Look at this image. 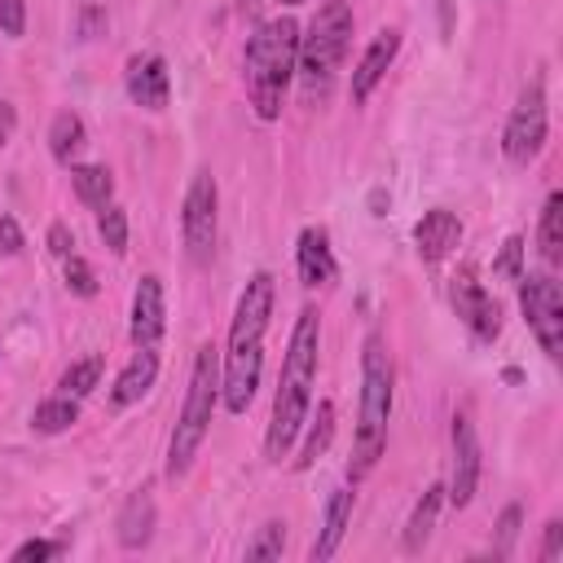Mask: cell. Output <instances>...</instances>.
<instances>
[{"instance_id":"cell-6","label":"cell","mask_w":563,"mask_h":563,"mask_svg":"<svg viewBox=\"0 0 563 563\" xmlns=\"http://www.w3.org/2000/svg\"><path fill=\"white\" fill-rule=\"evenodd\" d=\"M546 146V88L541 79H533L519 97V106L511 110V124H506V137H502V150L515 168H528Z\"/></svg>"},{"instance_id":"cell-27","label":"cell","mask_w":563,"mask_h":563,"mask_svg":"<svg viewBox=\"0 0 563 563\" xmlns=\"http://www.w3.org/2000/svg\"><path fill=\"white\" fill-rule=\"evenodd\" d=\"M101 379V357H88V362H75L66 375H62V392L66 396H88Z\"/></svg>"},{"instance_id":"cell-16","label":"cell","mask_w":563,"mask_h":563,"mask_svg":"<svg viewBox=\"0 0 563 563\" xmlns=\"http://www.w3.org/2000/svg\"><path fill=\"white\" fill-rule=\"evenodd\" d=\"M396 49H401V36H396V32H383V36L366 49L362 66L353 71V101H366V97L375 93V84H379V79L388 75V66H392Z\"/></svg>"},{"instance_id":"cell-34","label":"cell","mask_w":563,"mask_h":563,"mask_svg":"<svg viewBox=\"0 0 563 563\" xmlns=\"http://www.w3.org/2000/svg\"><path fill=\"white\" fill-rule=\"evenodd\" d=\"M0 252H5V256H19L23 252V230H19L14 216H0Z\"/></svg>"},{"instance_id":"cell-25","label":"cell","mask_w":563,"mask_h":563,"mask_svg":"<svg viewBox=\"0 0 563 563\" xmlns=\"http://www.w3.org/2000/svg\"><path fill=\"white\" fill-rule=\"evenodd\" d=\"M330 436H334V405L321 401V405H317V423H313V431H308V440H304V454L295 458V467H313V463L326 454Z\"/></svg>"},{"instance_id":"cell-8","label":"cell","mask_w":563,"mask_h":563,"mask_svg":"<svg viewBox=\"0 0 563 563\" xmlns=\"http://www.w3.org/2000/svg\"><path fill=\"white\" fill-rule=\"evenodd\" d=\"M181 230H185L189 260L194 265L211 260V247H216V181H211V172L194 176V185L185 194V211H181Z\"/></svg>"},{"instance_id":"cell-39","label":"cell","mask_w":563,"mask_h":563,"mask_svg":"<svg viewBox=\"0 0 563 563\" xmlns=\"http://www.w3.org/2000/svg\"><path fill=\"white\" fill-rule=\"evenodd\" d=\"M256 5H260V0H238V10H243V14H252Z\"/></svg>"},{"instance_id":"cell-28","label":"cell","mask_w":563,"mask_h":563,"mask_svg":"<svg viewBox=\"0 0 563 563\" xmlns=\"http://www.w3.org/2000/svg\"><path fill=\"white\" fill-rule=\"evenodd\" d=\"M97 230H101V243H106L110 252H115V256H124V252H128V216H124L120 207H106Z\"/></svg>"},{"instance_id":"cell-40","label":"cell","mask_w":563,"mask_h":563,"mask_svg":"<svg viewBox=\"0 0 563 563\" xmlns=\"http://www.w3.org/2000/svg\"><path fill=\"white\" fill-rule=\"evenodd\" d=\"M282 5H304V0H282Z\"/></svg>"},{"instance_id":"cell-29","label":"cell","mask_w":563,"mask_h":563,"mask_svg":"<svg viewBox=\"0 0 563 563\" xmlns=\"http://www.w3.org/2000/svg\"><path fill=\"white\" fill-rule=\"evenodd\" d=\"M493 273L506 278V282H519L524 278V238H506L502 256L493 260Z\"/></svg>"},{"instance_id":"cell-21","label":"cell","mask_w":563,"mask_h":563,"mask_svg":"<svg viewBox=\"0 0 563 563\" xmlns=\"http://www.w3.org/2000/svg\"><path fill=\"white\" fill-rule=\"evenodd\" d=\"M84 120L75 115V110H62V115L53 120V128H49V150H53V159L58 163H71L79 150H84Z\"/></svg>"},{"instance_id":"cell-13","label":"cell","mask_w":563,"mask_h":563,"mask_svg":"<svg viewBox=\"0 0 563 563\" xmlns=\"http://www.w3.org/2000/svg\"><path fill=\"white\" fill-rule=\"evenodd\" d=\"M414 243H418V256H423L427 265H436V260H444L449 252H454V247L463 243V220H458L454 211L436 207V211H427V216L418 220Z\"/></svg>"},{"instance_id":"cell-11","label":"cell","mask_w":563,"mask_h":563,"mask_svg":"<svg viewBox=\"0 0 563 563\" xmlns=\"http://www.w3.org/2000/svg\"><path fill=\"white\" fill-rule=\"evenodd\" d=\"M260 370H265L260 344L230 348V362H224V375H220V396H224V405H230V414H243V409L256 401Z\"/></svg>"},{"instance_id":"cell-33","label":"cell","mask_w":563,"mask_h":563,"mask_svg":"<svg viewBox=\"0 0 563 563\" xmlns=\"http://www.w3.org/2000/svg\"><path fill=\"white\" fill-rule=\"evenodd\" d=\"M515 537H519V506H506L502 519H498V546H493V554H511Z\"/></svg>"},{"instance_id":"cell-1","label":"cell","mask_w":563,"mask_h":563,"mask_svg":"<svg viewBox=\"0 0 563 563\" xmlns=\"http://www.w3.org/2000/svg\"><path fill=\"white\" fill-rule=\"evenodd\" d=\"M313 379H317V313L304 308L291 334V353L282 362V383H278V401H273V423H269V458L282 463L286 449L295 444L299 427L308 423V405H313Z\"/></svg>"},{"instance_id":"cell-3","label":"cell","mask_w":563,"mask_h":563,"mask_svg":"<svg viewBox=\"0 0 563 563\" xmlns=\"http://www.w3.org/2000/svg\"><path fill=\"white\" fill-rule=\"evenodd\" d=\"M388 414H392V357L379 334H370L366 357H362V427H357L353 480L375 472L383 444H388Z\"/></svg>"},{"instance_id":"cell-9","label":"cell","mask_w":563,"mask_h":563,"mask_svg":"<svg viewBox=\"0 0 563 563\" xmlns=\"http://www.w3.org/2000/svg\"><path fill=\"white\" fill-rule=\"evenodd\" d=\"M454 308H458V317L467 321V330L476 334V340H498V330H502V308H498V299L476 282V269H463L458 278H454Z\"/></svg>"},{"instance_id":"cell-32","label":"cell","mask_w":563,"mask_h":563,"mask_svg":"<svg viewBox=\"0 0 563 563\" xmlns=\"http://www.w3.org/2000/svg\"><path fill=\"white\" fill-rule=\"evenodd\" d=\"M0 32L5 36L27 32V0H0Z\"/></svg>"},{"instance_id":"cell-20","label":"cell","mask_w":563,"mask_h":563,"mask_svg":"<svg viewBox=\"0 0 563 563\" xmlns=\"http://www.w3.org/2000/svg\"><path fill=\"white\" fill-rule=\"evenodd\" d=\"M150 533H155V502H150V493H133L128 506L120 511V541L128 550H137L150 541Z\"/></svg>"},{"instance_id":"cell-30","label":"cell","mask_w":563,"mask_h":563,"mask_svg":"<svg viewBox=\"0 0 563 563\" xmlns=\"http://www.w3.org/2000/svg\"><path fill=\"white\" fill-rule=\"evenodd\" d=\"M282 546H286L282 524H265V528H260V537L247 546V559H278V554H282Z\"/></svg>"},{"instance_id":"cell-18","label":"cell","mask_w":563,"mask_h":563,"mask_svg":"<svg viewBox=\"0 0 563 563\" xmlns=\"http://www.w3.org/2000/svg\"><path fill=\"white\" fill-rule=\"evenodd\" d=\"M348 519H353V489H334L330 506H326V524H321V537L313 541V559H330L340 550L344 533H348Z\"/></svg>"},{"instance_id":"cell-22","label":"cell","mask_w":563,"mask_h":563,"mask_svg":"<svg viewBox=\"0 0 563 563\" xmlns=\"http://www.w3.org/2000/svg\"><path fill=\"white\" fill-rule=\"evenodd\" d=\"M537 243H541L546 265H559V260H563V194H550V198H546Z\"/></svg>"},{"instance_id":"cell-37","label":"cell","mask_w":563,"mask_h":563,"mask_svg":"<svg viewBox=\"0 0 563 563\" xmlns=\"http://www.w3.org/2000/svg\"><path fill=\"white\" fill-rule=\"evenodd\" d=\"M71 247H75V238H71V230H66V224H53V230H49V252L53 256H71Z\"/></svg>"},{"instance_id":"cell-26","label":"cell","mask_w":563,"mask_h":563,"mask_svg":"<svg viewBox=\"0 0 563 563\" xmlns=\"http://www.w3.org/2000/svg\"><path fill=\"white\" fill-rule=\"evenodd\" d=\"M71 181H75V194H79L88 207H106L110 194H115V181H110L106 168H75Z\"/></svg>"},{"instance_id":"cell-4","label":"cell","mask_w":563,"mask_h":563,"mask_svg":"<svg viewBox=\"0 0 563 563\" xmlns=\"http://www.w3.org/2000/svg\"><path fill=\"white\" fill-rule=\"evenodd\" d=\"M353 45V10L344 0H326L321 14L313 19L308 36H299V58H295V71L304 79V97H326L330 79H334V66L344 62Z\"/></svg>"},{"instance_id":"cell-2","label":"cell","mask_w":563,"mask_h":563,"mask_svg":"<svg viewBox=\"0 0 563 563\" xmlns=\"http://www.w3.org/2000/svg\"><path fill=\"white\" fill-rule=\"evenodd\" d=\"M295 58H299V27L291 19H273L265 23L252 45H247V93L260 120H278L282 115V93L295 75Z\"/></svg>"},{"instance_id":"cell-23","label":"cell","mask_w":563,"mask_h":563,"mask_svg":"<svg viewBox=\"0 0 563 563\" xmlns=\"http://www.w3.org/2000/svg\"><path fill=\"white\" fill-rule=\"evenodd\" d=\"M440 485H431L423 498H418V506H414V515H409V528H405V550H423L427 546V537H431V528H436V515H440Z\"/></svg>"},{"instance_id":"cell-38","label":"cell","mask_w":563,"mask_h":563,"mask_svg":"<svg viewBox=\"0 0 563 563\" xmlns=\"http://www.w3.org/2000/svg\"><path fill=\"white\" fill-rule=\"evenodd\" d=\"M14 133V106H0V142H10Z\"/></svg>"},{"instance_id":"cell-12","label":"cell","mask_w":563,"mask_h":563,"mask_svg":"<svg viewBox=\"0 0 563 563\" xmlns=\"http://www.w3.org/2000/svg\"><path fill=\"white\" fill-rule=\"evenodd\" d=\"M476 485H480V440H476L472 418L458 414L454 418V485H449V502L467 506L476 498Z\"/></svg>"},{"instance_id":"cell-35","label":"cell","mask_w":563,"mask_h":563,"mask_svg":"<svg viewBox=\"0 0 563 563\" xmlns=\"http://www.w3.org/2000/svg\"><path fill=\"white\" fill-rule=\"evenodd\" d=\"M58 554V546L53 541H23L19 550H14V563H32V559H53Z\"/></svg>"},{"instance_id":"cell-24","label":"cell","mask_w":563,"mask_h":563,"mask_svg":"<svg viewBox=\"0 0 563 563\" xmlns=\"http://www.w3.org/2000/svg\"><path fill=\"white\" fill-rule=\"evenodd\" d=\"M75 418H79L75 396H58V401H45V405L32 414V427H36L40 436H58V431H66Z\"/></svg>"},{"instance_id":"cell-36","label":"cell","mask_w":563,"mask_h":563,"mask_svg":"<svg viewBox=\"0 0 563 563\" xmlns=\"http://www.w3.org/2000/svg\"><path fill=\"white\" fill-rule=\"evenodd\" d=\"M559 550H563V524H559V519H550V524H546V546H541V559H546V563H554V559H559Z\"/></svg>"},{"instance_id":"cell-5","label":"cell","mask_w":563,"mask_h":563,"mask_svg":"<svg viewBox=\"0 0 563 563\" xmlns=\"http://www.w3.org/2000/svg\"><path fill=\"white\" fill-rule=\"evenodd\" d=\"M216 396H220V370H216V348L203 344L198 362H194V379H189V396L181 409V423L172 431V449H168V476H185L198 444L207 440L211 414H216Z\"/></svg>"},{"instance_id":"cell-19","label":"cell","mask_w":563,"mask_h":563,"mask_svg":"<svg viewBox=\"0 0 563 563\" xmlns=\"http://www.w3.org/2000/svg\"><path fill=\"white\" fill-rule=\"evenodd\" d=\"M155 375H159V357L150 348H137V357L124 366V375L115 379V405H133L142 401L150 388H155Z\"/></svg>"},{"instance_id":"cell-7","label":"cell","mask_w":563,"mask_h":563,"mask_svg":"<svg viewBox=\"0 0 563 563\" xmlns=\"http://www.w3.org/2000/svg\"><path fill=\"white\" fill-rule=\"evenodd\" d=\"M524 291H519V304H524V317L533 326V334L541 340V348L550 357L563 353V291L550 273H533V278H519Z\"/></svg>"},{"instance_id":"cell-31","label":"cell","mask_w":563,"mask_h":563,"mask_svg":"<svg viewBox=\"0 0 563 563\" xmlns=\"http://www.w3.org/2000/svg\"><path fill=\"white\" fill-rule=\"evenodd\" d=\"M66 286L75 295H97V278H93V265L79 260V256H66Z\"/></svg>"},{"instance_id":"cell-15","label":"cell","mask_w":563,"mask_h":563,"mask_svg":"<svg viewBox=\"0 0 563 563\" xmlns=\"http://www.w3.org/2000/svg\"><path fill=\"white\" fill-rule=\"evenodd\" d=\"M128 97L146 110H163L168 106V66L163 58L146 53V58H133L128 62Z\"/></svg>"},{"instance_id":"cell-10","label":"cell","mask_w":563,"mask_h":563,"mask_svg":"<svg viewBox=\"0 0 563 563\" xmlns=\"http://www.w3.org/2000/svg\"><path fill=\"white\" fill-rule=\"evenodd\" d=\"M269 313H273V278L269 273H256L238 299V313H234V330H230V348H247V344H260L265 330H269Z\"/></svg>"},{"instance_id":"cell-14","label":"cell","mask_w":563,"mask_h":563,"mask_svg":"<svg viewBox=\"0 0 563 563\" xmlns=\"http://www.w3.org/2000/svg\"><path fill=\"white\" fill-rule=\"evenodd\" d=\"M159 340H163V282L150 273L137 282V295H133V344L155 348Z\"/></svg>"},{"instance_id":"cell-17","label":"cell","mask_w":563,"mask_h":563,"mask_svg":"<svg viewBox=\"0 0 563 563\" xmlns=\"http://www.w3.org/2000/svg\"><path fill=\"white\" fill-rule=\"evenodd\" d=\"M334 278V256L321 230H304L299 234V282L304 286H326Z\"/></svg>"}]
</instances>
